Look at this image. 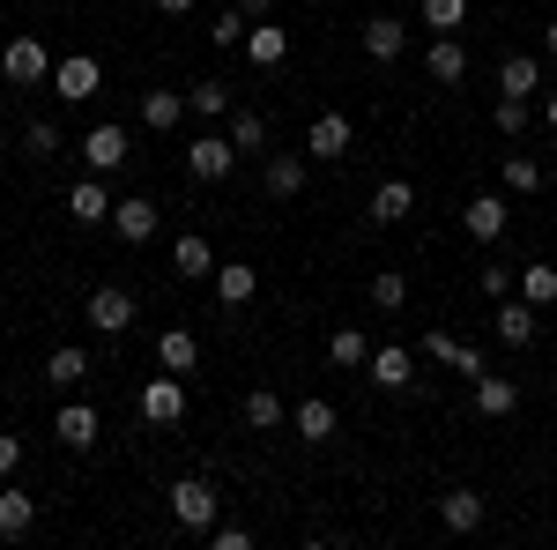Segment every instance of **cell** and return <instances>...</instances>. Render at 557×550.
Instances as JSON below:
<instances>
[{"mask_svg": "<svg viewBox=\"0 0 557 550\" xmlns=\"http://www.w3.org/2000/svg\"><path fill=\"white\" fill-rule=\"evenodd\" d=\"M127 149H134L127 127H89L83 134V164L89 171H120V164H127Z\"/></svg>", "mask_w": 557, "mask_h": 550, "instance_id": "obj_12", "label": "cell"}, {"mask_svg": "<svg viewBox=\"0 0 557 550\" xmlns=\"http://www.w3.org/2000/svg\"><path fill=\"white\" fill-rule=\"evenodd\" d=\"M186 112H201V120H231V89L215 83V75H201V83L186 89Z\"/></svg>", "mask_w": 557, "mask_h": 550, "instance_id": "obj_29", "label": "cell"}, {"mask_svg": "<svg viewBox=\"0 0 557 550\" xmlns=\"http://www.w3.org/2000/svg\"><path fill=\"white\" fill-rule=\"evenodd\" d=\"M83 320L97 328V335H127V328H134V291H120V283H104V291H89Z\"/></svg>", "mask_w": 557, "mask_h": 550, "instance_id": "obj_2", "label": "cell"}, {"mask_svg": "<svg viewBox=\"0 0 557 550\" xmlns=\"http://www.w3.org/2000/svg\"><path fill=\"white\" fill-rule=\"evenodd\" d=\"M231 164H238L231 134H201V142H186V171H194L201 186H215V179H231Z\"/></svg>", "mask_w": 557, "mask_h": 550, "instance_id": "obj_4", "label": "cell"}, {"mask_svg": "<svg viewBox=\"0 0 557 550\" xmlns=\"http://www.w3.org/2000/svg\"><path fill=\"white\" fill-rule=\"evenodd\" d=\"M178 120H186V97H178V89H149V97H141V127L149 134H172Z\"/></svg>", "mask_w": 557, "mask_h": 550, "instance_id": "obj_23", "label": "cell"}, {"mask_svg": "<svg viewBox=\"0 0 557 550\" xmlns=\"http://www.w3.org/2000/svg\"><path fill=\"white\" fill-rule=\"evenodd\" d=\"M52 89H60L67 105H89V97L104 89V68H97L89 52H75V60H52Z\"/></svg>", "mask_w": 557, "mask_h": 550, "instance_id": "obj_5", "label": "cell"}, {"mask_svg": "<svg viewBox=\"0 0 557 550\" xmlns=\"http://www.w3.org/2000/svg\"><path fill=\"white\" fill-rule=\"evenodd\" d=\"M438 528L446 536H475L483 528V491H446L438 499Z\"/></svg>", "mask_w": 557, "mask_h": 550, "instance_id": "obj_16", "label": "cell"}, {"mask_svg": "<svg viewBox=\"0 0 557 550\" xmlns=\"http://www.w3.org/2000/svg\"><path fill=\"white\" fill-rule=\"evenodd\" d=\"M253 291H260L253 260H215V297H223V305H246Z\"/></svg>", "mask_w": 557, "mask_h": 550, "instance_id": "obj_20", "label": "cell"}, {"mask_svg": "<svg viewBox=\"0 0 557 550\" xmlns=\"http://www.w3.org/2000/svg\"><path fill=\"white\" fill-rule=\"evenodd\" d=\"M372 305H380V313H401V305H409V276H401V268H380V276H372Z\"/></svg>", "mask_w": 557, "mask_h": 550, "instance_id": "obj_35", "label": "cell"}, {"mask_svg": "<svg viewBox=\"0 0 557 550\" xmlns=\"http://www.w3.org/2000/svg\"><path fill=\"white\" fill-rule=\"evenodd\" d=\"M520 297L528 305H557V260H528L520 268Z\"/></svg>", "mask_w": 557, "mask_h": 550, "instance_id": "obj_31", "label": "cell"}, {"mask_svg": "<svg viewBox=\"0 0 557 550\" xmlns=\"http://www.w3.org/2000/svg\"><path fill=\"white\" fill-rule=\"evenodd\" d=\"M491 328H498L506 350H528V342L543 335V305H528V297H498V320H491Z\"/></svg>", "mask_w": 557, "mask_h": 550, "instance_id": "obj_3", "label": "cell"}, {"mask_svg": "<svg viewBox=\"0 0 557 550\" xmlns=\"http://www.w3.org/2000/svg\"><path fill=\"white\" fill-rule=\"evenodd\" d=\"M45 380H52V387H83V380H89V350H75V342H60V350L45 357Z\"/></svg>", "mask_w": 557, "mask_h": 550, "instance_id": "obj_25", "label": "cell"}, {"mask_svg": "<svg viewBox=\"0 0 557 550\" xmlns=\"http://www.w3.org/2000/svg\"><path fill=\"white\" fill-rule=\"evenodd\" d=\"M506 186H513V194H535V186H543V164H535V157H506Z\"/></svg>", "mask_w": 557, "mask_h": 550, "instance_id": "obj_39", "label": "cell"}, {"mask_svg": "<svg viewBox=\"0 0 557 550\" xmlns=\"http://www.w3.org/2000/svg\"><path fill=\"white\" fill-rule=\"evenodd\" d=\"M461 15H469V0H424L431 38H454V30H461Z\"/></svg>", "mask_w": 557, "mask_h": 550, "instance_id": "obj_37", "label": "cell"}, {"mask_svg": "<svg viewBox=\"0 0 557 550\" xmlns=\"http://www.w3.org/2000/svg\"><path fill=\"white\" fill-rule=\"evenodd\" d=\"M424 68H431V83H461V75H469V52H461L454 38H431Z\"/></svg>", "mask_w": 557, "mask_h": 550, "instance_id": "obj_28", "label": "cell"}, {"mask_svg": "<svg viewBox=\"0 0 557 550\" xmlns=\"http://www.w3.org/2000/svg\"><path fill=\"white\" fill-rule=\"evenodd\" d=\"M260 186H268V201H298L305 194V157H268Z\"/></svg>", "mask_w": 557, "mask_h": 550, "instance_id": "obj_21", "label": "cell"}, {"mask_svg": "<svg viewBox=\"0 0 557 550\" xmlns=\"http://www.w3.org/2000/svg\"><path fill=\"white\" fill-rule=\"evenodd\" d=\"M172 268L186 276V283H201V276H215V254H209V239H201V231H186V239L172 246Z\"/></svg>", "mask_w": 557, "mask_h": 550, "instance_id": "obj_24", "label": "cell"}, {"mask_svg": "<svg viewBox=\"0 0 557 550\" xmlns=\"http://www.w3.org/2000/svg\"><path fill=\"white\" fill-rule=\"evenodd\" d=\"M543 120H550V134H557V89H550V97H543Z\"/></svg>", "mask_w": 557, "mask_h": 550, "instance_id": "obj_47", "label": "cell"}, {"mask_svg": "<svg viewBox=\"0 0 557 550\" xmlns=\"http://www.w3.org/2000/svg\"><path fill=\"white\" fill-rule=\"evenodd\" d=\"M364 372H372V387L401 394V387H409V350H401V342H380V350L364 357Z\"/></svg>", "mask_w": 557, "mask_h": 550, "instance_id": "obj_17", "label": "cell"}, {"mask_svg": "<svg viewBox=\"0 0 557 550\" xmlns=\"http://www.w3.org/2000/svg\"><path fill=\"white\" fill-rule=\"evenodd\" d=\"M246 30H253V15H246V8H223V15L209 23V38H215V45H246Z\"/></svg>", "mask_w": 557, "mask_h": 550, "instance_id": "obj_38", "label": "cell"}, {"mask_svg": "<svg viewBox=\"0 0 557 550\" xmlns=\"http://www.w3.org/2000/svg\"><path fill=\"white\" fill-rule=\"evenodd\" d=\"M30 521H38V499H30L23 484H0V543H23Z\"/></svg>", "mask_w": 557, "mask_h": 550, "instance_id": "obj_10", "label": "cell"}, {"mask_svg": "<svg viewBox=\"0 0 557 550\" xmlns=\"http://www.w3.org/2000/svg\"><path fill=\"white\" fill-rule=\"evenodd\" d=\"M67 216H75V223H112V186H104V179H75V186H67Z\"/></svg>", "mask_w": 557, "mask_h": 550, "instance_id": "obj_11", "label": "cell"}, {"mask_svg": "<svg viewBox=\"0 0 557 550\" xmlns=\"http://www.w3.org/2000/svg\"><path fill=\"white\" fill-rule=\"evenodd\" d=\"M424 357H431V365H454V372H469V380H483V350L454 342L446 328H431V335H424Z\"/></svg>", "mask_w": 557, "mask_h": 550, "instance_id": "obj_14", "label": "cell"}, {"mask_svg": "<svg viewBox=\"0 0 557 550\" xmlns=\"http://www.w3.org/2000/svg\"><path fill=\"white\" fill-rule=\"evenodd\" d=\"M215 506H223V499H215L209 476H178V484H172V521H178V528L209 536V528H215Z\"/></svg>", "mask_w": 557, "mask_h": 550, "instance_id": "obj_1", "label": "cell"}, {"mask_svg": "<svg viewBox=\"0 0 557 550\" xmlns=\"http://www.w3.org/2000/svg\"><path fill=\"white\" fill-rule=\"evenodd\" d=\"M498 134H528V97H498Z\"/></svg>", "mask_w": 557, "mask_h": 550, "instance_id": "obj_41", "label": "cell"}, {"mask_svg": "<svg viewBox=\"0 0 557 550\" xmlns=\"http://www.w3.org/2000/svg\"><path fill=\"white\" fill-rule=\"evenodd\" d=\"M401 45H409V23H394V15H372V23H364V52H372L380 68L401 60Z\"/></svg>", "mask_w": 557, "mask_h": 550, "instance_id": "obj_19", "label": "cell"}, {"mask_svg": "<svg viewBox=\"0 0 557 550\" xmlns=\"http://www.w3.org/2000/svg\"><path fill=\"white\" fill-rule=\"evenodd\" d=\"M60 439H67V447H97V410H89V402H67V410H60Z\"/></svg>", "mask_w": 557, "mask_h": 550, "instance_id": "obj_33", "label": "cell"}, {"mask_svg": "<svg viewBox=\"0 0 557 550\" xmlns=\"http://www.w3.org/2000/svg\"><path fill=\"white\" fill-rule=\"evenodd\" d=\"M513 402H520L513 380H491V372L475 380V410H483V417H513Z\"/></svg>", "mask_w": 557, "mask_h": 550, "instance_id": "obj_34", "label": "cell"}, {"mask_svg": "<svg viewBox=\"0 0 557 550\" xmlns=\"http://www.w3.org/2000/svg\"><path fill=\"white\" fill-rule=\"evenodd\" d=\"M238 8H246L253 23H260V15H275V0H238Z\"/></svg>", "mask_w": 557, "mask_h": 550, "instance_id": "obj_46", "label": "cell"}, {"mask_svg": "<svg viewBox=\"0 0 557 550\" xmlns=\"http://www.w3.org/2000/svg\"><path fill=\"white\" fill-rule=\"evenodd\" d=\"M283 417H290V410H283V394H268V387L246 394V424H253V431H275Z\"/></svg>", "mask_w": 557, "mask_h": 550, "instance_id": "obj_36", "label": "cell"}, {"mask_svg": "<svg viewBox=\"0 0 557 550\" xmlns=\"http://www.w3.org/2000/svg\"><path fill=\"white\" fill-rule=\"evenodd\" d=\"M0 149H8V127H0Z\"/></svg>", "mask_w": 557, "mask_h": 550, "instance_id": "obj_49", "label": "cell"}, {"mask_svg": "<svg viewBox=\"0 0 557 550\" xmlns=\"http://www.w3.org/2000/svg\"><path fill=\"white\" fill-rule=\"evenodd\" d=\"M483 297H491V305H498V297H513V268H506V260H491V268H483Z\"/></svg>", "mask_w": 557, "mask_h": 550, "instance_id": "obj_42", "label": "cell"}, {"mask_svg": "<svg viewBox=\"0 0 557 550\" xmlns=\"http://www.w3.org/2000/svg\"><path fill=\"white\" fill-rule=\"evenodd\" d=\"M238 52H246V60H253V68H283V60H290V30H283V23H268V15H260L253 30H246V45H238Z\"/></svg>", "mask_w": 557, "mask_h": 550, "instance_id": "obj_9", "label": "cell"}, {"mask_svg": "<svg viewBox=\"0 0 557 550\" xmlns=\"http://www.w3.org/2000/svg\"><path fill=\"white\" fill-rule=\"evenodd\" d=\"M305 157H320V164L349 157V120H343V112H320V120H312V134H305Z\"/></svg>", "mask_w": 557, "mask_h": 550, "instance_id": "obj_13", "label": "cell"}, {"mask_svg": "<svg viewBox=\"0 0 557 550\" xmlns=\"http://www.w3.org/2000/svg\"><path fill=\"white\" fill-rule=\"evenodd\" d=\"M506 223H513V201H498V194H475L469 209H461V231H469L475 246H491V239H506Z\"/></svg>", "mask_w": 557, "mask_h": 550, "instance_id": "obj_6", "label": "cell"}, {"mask_svg": "<svg viewBox=\"0 0 557 550\" xmlns=\"http://www.w3.org/2000/svg\"><path fill=\"white\" fill-rule=\"evenodd\" d=\"M0 75H8V83H52V60H45L38 38H8V52H0Z\"/></svg>", "mask_w": 557, "mask_h": 550, "instance_id": "obj_8", "label": "cell"}, {"mask_svg": "<svg viewBox=\"0 0 557 550\" xmlns=\"http://www.w3.org/2000/svg\"><path fill=\"white\" fill-rule=\"evenodd\" d=\"M15 468H23V439H15V431H0V484H8Z\"/></svg>", "mask_w": 557, "mask_h": 550, "instance_id": "obj_43", "label": "cell"}, {"mask_svg": "<svg viewBox=\"0 0 557 550\" xmlns=\"http://www.w3.org/2000/svg\"><path fill=\"white\" fill-rule=\"evenodd\" d=\"M409 209H417V186L409 179H386L380 194H372V223H401Z\"/></svg>", "mask_w": 557, "mask_h": 550, "instance_id": "obj_26", "label": "cell"}, {"mask_svg": "<svg viewBox=\"0 0 557 550\" xmlns=\"http://www.w3.org/2000/svg\"><path fill=\"white\" fill-rule=\"evenodd\" d=\"M157 357H164V372L186 380V372L201 365V335H194V328H164V335H157Z\"/></svg>", "mask_w": 557, "mask_h": 550, "instance_id": "obj_18", "label": "cell"}, {"mask_svg": "<svg viewBox=\"0 0 557 550\" xmlns=\"http://www.w3.org/2000/svg\"><path fill=\"white\" fill-rule=\"evenodd\" d=\"M112 231H120L127 246H149V239H157V201H141V194H134V201H112Z\"/></svg>", "mask_w": 557, "mask_h": 550, "instance_id": "obj_15", "label": "cell"}, {"mask_svg": "<svg viewBox=\"0 0 557 550\" xmlns=\"http://www.w3.org/2000/svg\"><path fill=\"white\" fill-rule=\"evenodd\" d=\"M23 149H30V157H52V149H60V127H52V120H30V127H23Z\"/></svg>", "mask_w": 557, "mask_h": 550, "instance_id": "obj_40", "label": "cell"}, {"mask_svg": "<svg viewBox=\"0 0 557 550\" xmlns=\"http://www.w3.org/2000/svg\"><path fill=\"white\" fill-rule=\"evenodd\" d=\"M157 8H164V15H194L201 0H157Z\"/></svg>", "mask_w": 557, "mask_h": 550, "instance_id": "obj_45", "label": "cell"}, {"mask_svg": "<svg viewBox=\"0 0 557 550\" xmlns=\"http://www.w3.org/2000/svg\"><path fill=\"white\" fill-rule=\"evenodd\" d=\"M201 543H215V550H246V543H253V536H246V528H223V521H215V528H209V536H201Z\"/></svg>", "mask_w": 557, "mask_h": 550, "instance_id": "obj_44", "label": "cell"}, {"mask_svg": "<svg viewBox=\"0 0 557 550\" xmlns=\"http://www.w3.org/2000/svg\"><path fill=\"white\" fill-rule=\"evenodd\" d=\"M535 89H543V60H528V52L498 60V97H535Z\"/></svg>", "mask_w": 557, "mask_h": 550, "instance_id": "obj_22", "label": "cell"}, {"mask_svg": "<svg viewBox=\"0 0 557 550\" xmlns=\"http://www.w3.org/2000/svg\"><path fill=\"white\" fill-rule=\"evenodd\" d=\"M543 52H550V60H557V23H550V30H543Z\"/></svg>", "mask_w": 557, "mask_h": 550, "instance_id": "obj_48", "label": "cell"}, {"mask_svg": "<svg viewBox=\"0 0 557 550\" xmlns=\"http://www.w3.org/2000/svg\"><path fill=\"white\" fill-rule=\"evenodd\" d=\"M178 417H186V387H178V372H172V380H149V387H141V424L172 431Z\"/></svg>", "mask_w": 557, "mask_h": 550, "instance_id": "obj_7", "label": "cell"}, {"mask_svg": "<svg viewBox=\"0 0 557 550\" xmlns=\"http://www.w3.org/2000/svg\"><path fill=\"white\" fill-rule=\"evenodd\" d=\"M364 357H372V342H364V328H335V342H327V365H335V372H357Z\"/></svg>", "mask_w": 557, "mask_h": 550, "instance_id": "obj_30", "label": "cell"}, {"mask_svg": "<svg viewBox=\"0 0 557 550\" xmlns=\"http://www.w3.org/2000/svg\"><path fill=\"white\" fill-rule=\"evenodd\" d=\"M290 424H298V439H312V447H320V439H335V402H320V394H312V402H298V410H290Z\"/></svg>", "mask_w": 557, "mask_h": 550, "instance_id": "obj_27", "label": "cell"}, {"mask_svg": "<svg viewBox=\"0 0 557 550\" xmlns=\"http://www.w3.org/2000/svg\"><path fill=\"white\" fill-rule=\"evenodd\" d=\"M231 149H238V157H260V149H268V120H260V112H231Z\"/></svg>", "mask_w": 557, "mask_h": 550, "instance_id": "obj_32", "label": "cell"}]
</instances>
